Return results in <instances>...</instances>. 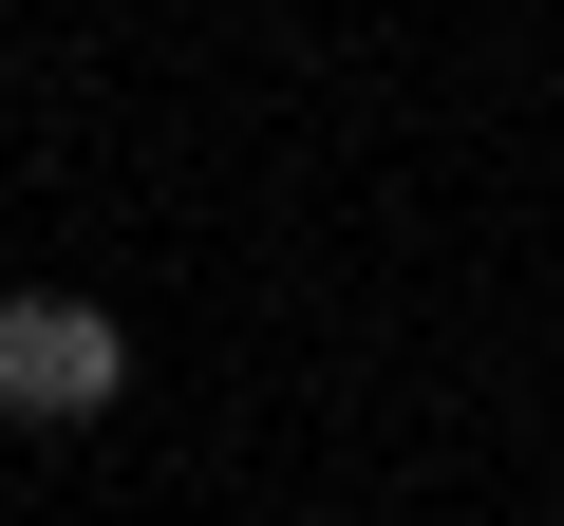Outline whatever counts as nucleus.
Here are the masks:
<instances>
[{
    "label": "nucleus",
    "mask_w": 564,
    "mask_h": 526,
    "mask_svg": "<svg viewBox=\"0 0 564 526\" xmlns=\"http://www.w3.org/2000/svg\"><path fill=\"white\" fill-rule=\"evenodd\" d=\"M132 395V320L57 302V283H0V414H113Z\"/></svg>",
    "instance_id": "1"
}]
</instances>
